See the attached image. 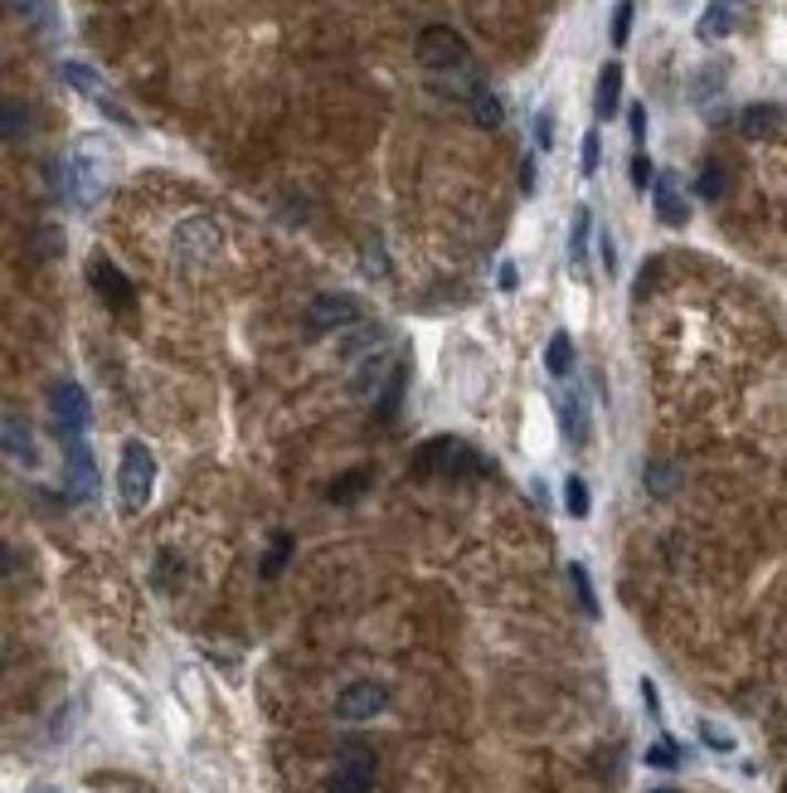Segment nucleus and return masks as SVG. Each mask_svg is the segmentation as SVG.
I'll return each instance as SVG.
<instances>
[{"mask_svg":"<svg viewBox=\"0 0 787 793\" xmlns=\"http://www.w3.org/2000/svg\"><path fill=\"white\" fill-rule=\"evenodd\" d=\"M156 487V458L146 444H127L122 448V468H117V492H122V507L127 511H141L146 497Z\"/></svg>","mask_w":787,"mask_h":793,"instance_id":"f257e3e1","label":"nucleus"},{"mask_svg":"<svg viewBox=\"0 0 787 793\" xmlns=\"http://www.w3.org/2000/svg\"><path fill=\"white\" fill-rule=\"evenodd\" d=\"M370 784H375V754L365 750L360 740L340 745L336 770L326 779V793H370Z\"/></svg>","mask_w":787,"mask_h":793,"instance_id":"f03ea898","label":"nucleus"},{"mask_svg":"<svg viewBox=\"0 0 787 793\" xmlns=\"http://www.w3.org/2000/svg\"><path fill=\"white\" fill-rule=\"evenodd\" d=\"M49 409H54L59 438H78L83 429H88V419H93L88 395H83V385H73V380L49 385Z\"/></svg>","mask_w":787,"mask_h":793,"instance_id":"7ed1b4c3","label":"nucleus"},{"mask_svg":"<svg viewBox=\"0 0 787 793\" xmlns=\"http://www.w3.org/2000/svg\"><path fill=\"white\" fill-rule=\"evenodd\" d=\"M418 59H423L433 73H452V69H466V40L448 24H433V30L418 34Z\"/></svg>","mask_w":787,"mask_h":793,"instance_id":"20e7f679","label":"nucleus"},{"mask_svg":"<svg viewBox=\"0 0 787 793\" xmlns=\"http://www.w3.org/2000/svg\"><path fill=\"white\" fill-rule=\"evenodd\" d=\"M389 706V687L385 681H370V677H360V681H350V687H340V697H336V716L340 721H375L379 711Z\"/></svg>","mask_w":787,"mask_h":793,"instance_id":"39448f33","label":"nucleus"},{"mask_svg":"<svg viewBox=\"0 0 787 793\" xmlns=\"http://www.w3.org/2000/svg\"><path fill=\"white\" fill-rule=\"evenodd\" d=\"M418 468H433V472H486V462L476 458V448L462 444V438H433V444H423Z\"/></svg>","mask_w":787,"mask_h":793,"instance_id":"423d86ee","label":"nucleus"},{"mask_svg":"<svg viewBox=\"0 0 787 793\" xmlns=\"http://www.w3.org/2000/svg\"><path fill=\"white\" fill-rule=\"evenodd\" d=\"M355 322H360V302L346 298V292H322L306 307V326L312 332H340V326H355Z\"/></svg>","mask_w":787,"mask_h":793,"instance_id":"0eeeda50","label":"nucleus"},{"mask_svg":"<svg viewBox=\"0 0 787 793\" xmlns=\"http://www.w3.org/2000/svg\"><path fill=\"white\" fill-rule=\"evenodd\" d=\"M224 234H219L214 219H186V225L176 229V259L186 263H200V259H214Z\"/></svg>","mask_w":787,"mask_h":793,"instance_id":"6e6552de","label":"nucleus"},{"mask_svg":"<svg viewBox=\"0 0 787 793\" xmlns=\"http://www.w3.org/2000/svg\"><path fill=\"white\" fill-rule=\"evenodd\" d=\"M59 73H64V79L73 83V88H83V93H88L93 103H97V107H103V113H107V117H117V122H132V117H127V113H122V107L113 103V93H107V83L97 79L93 69H83V64H73V59H69V64L59 69Z\"/></svg>","mask_w":787,"mask_h":793,"instance_id":"1a4fd4ad","label":"nucleus"},{"mask_svg":"<svg viewBox=\"0 0 787 793\" xmlns=\"http://www.w3.org/2000/svg\"><path fill=\"white\" fill-rule=\"evenodd\" d=\"M6 453L10 462H24V468H34L40 462V453H34V434H30V424H24V414L20 409H6Z\"/></svg>","mask_w":787,"mask_h":793,"instance_id":"9d476101","label":"nucleus"},{"mask_svg":"<svg viewBox=\"0 0 787 793\" xmlns=\"http://www.w3.org/2000/svg\"><path fill=\"white\" fill-rule=\"evenodd\" d=\"M651 195H657V219H661V225L681 229L685 219H691V210H685V195L675 190V176H657V186H651Z\"/></svg>","mask_w":787,"mask_h":793,"instance_id":"9b49d317","label":"nucleus"},{"mask_svg":"<svg viewBox=\"0 0 787 793\" xmlns=\"http://www.w3.org/2000/svg\"><path fill=\"white\" fill-rule=\"evenodd\" d=\"M93 288L103 292V298L113 302V307H127V302H132V283H127V278H122L107 259H97V263H93Z\"/></svg>","mask_w":787,"mask_h":793,"instance_id":"f8f14e48","label":"nucleus"},{"mask_svg":"<svg viewBox=\"0 0 787 793\" xmlns=\"http://www.w3.org/2000/svg\"><path fill=\"white\" fill-rule=\"evenodd\" d=\"M783 127V113L773 103H754V107H744V117H739V132L744 137H773V132Z\"/></svg>","mask_w":787,"mask_h":793,"instance_id":"ddd939ff","label":"nucleus"},{"mask_svg":"<svg viewBox=\"0 0 787 793\" xmlns=\"http://www.w3.org/2000/svg\"><path fill=\"white\" fill-rule=\"evenodd\" d=\"M734 20H739V6L734 0H715L705 10V20H700V40H724L734 30Z\"/></svg>","mask_w":787,"mask_h":793,"instance_id":"4468645a","label":"nucleus"},{"mask_svg":"<svg viewBox=\"0 0 787 793\" xmlns=\"http://www.w3.org/2000/svg\"><path fill=\"white\" fill-rule=\"evenodd\" d=\"M618 97H622V64H602V73H598V97H594L598 117H612V113H618Z\"/></svg>","mask_w":787,"mask_h":793,"instance_id":"2eb2a0df","label":"nucleus"},{"mask_svg":"<svg viewBox=\"0 0 787 793\" xmlns=\"http://www.w3.org/2000/svg\"><path fill=\"white\" fill-rule=\"evenodd\" d=\"M472 117H476V127H501V103H496V93L482 88V83H472Z\"/></svg>","mask_w":787,"mask_h":793,"instance_id":"dca6fc26","label":"nucleus"},{"mask_svg":"<svg viewBox=\"0 0 787 793\" xmlns=\"http://www.w3.org/2000/svg\"><path fill=\"white\" fill-rule=\"evenodd\" d=\"M545 365H549V375H555V380H564V375L574 371V341L569 336H549V346H545Z\"/></svg>","mask_w":787,"mask_h":793,"instance_id":"f3484780","label":"nucleus"},{"mask_svg":"<svg viewBox=\"0 0 787 793\" xmlns=\"http://www.w3.org/2000/svg\"><path fill=\"white\" fill-rule=\"evenodd\" d=\"M564 575H569V589H574V599H579V608L588 618H598V599H594V584H588V570L579 565V560H569Z\"/></svg>","mask_w":787,"mask_h":793,"instance_id":"a211bd4d","label":"nucleus"},{"mask_svg":"<svg viewBox=\"0 0 787 793\" xmlns=\"http://www.w3.org/2000/svg\"><path fill=\"white\" fill-rule=\"evenodd\" d=\"M69 468H73V478H78L83 492H93V453L78 444V438H69Z\"/></svg>","mask_w":787,"mask_h":793,"instance_id":"6ab92c4d","label":"nucleus"},{"mask_svg":"<svg viewBox=\"0 0 787 793\" xmlns=\"http://www.w3.org/2000/svg\"><path fill=\"white\" fill-rule=\"evenodd\" d=\"M724 186H730V170H724L720 161H705V170H700V195H705V200H720L724 195Z\"/></svg>","mask_w":787,"mask_h":793,"instance_id":"aec40b11","label":"nucleus"},{"mask_svg":"<svg viewBox=\"0 0 787 793\" xmlns=\"http://www.w3.org/2000/svg\"><path fill=\"white\" fill-rule=\"evenodd\" d=\"M588 205H579V210H574V239H569V259L574 263H584V253H588Z\"/></svg>","mask_w":787,"mask_h":793,"instance_id":"412c9836","label":"nucleus"},{"mask_svg":"<svg viewBox=\"0 0 787 793\" xmlns=\"http://www.w3.org/2000/svg\"><path fill=\"white\" fill-rule=\"evenodd\" d=\"M10 10L15 15H24V20H34V24H54V10H49V0H10Z\"/></svg>","mask_w":787,"mask_h":793,"instance_id":"4be33fe9","label":"nucleus"},{"mask_svg":"<svg viewBox=\"0 0 787 793\" xmlns=\"http://www.w3.org/2000/svg\"><path fill=\"white\" fill-rule=\"evenodd\" d=\"M564 507H569V517H588V487H584V478H569L564 482Z\"/></svg>","mask_w":787,"mask_h":793,"instance_id":"5701e85b","label":"nucleus"},{"mask_svg":"<svg viewBox=\"0 0 787 793\" xmlns=\"http://www.w3.org/2000/svg\"><path fill=\"white\" fill-rule=\"evenodd\" d=\"M564 434L574 438V444H584L588 438V424H584V405L569 395V405H564Z\"/></svg>","mask_w":787,"mask_h":793,"instance_id":"b1692460","label":"nucleus"},{"mask_svg":"<svg viewBox=\"0 0 787 793\" xmlns=\"http://www.w3.org/2000/svg\"><path fill=\"white\" fill-rule=\"evenodd\" d=\"M365 482H370L365 472H350V478H336V482H330V502H355Z\"/></svg>","mask_w":787,"mask_h":793,"instance_id":"393cba45","label":"nucleus"},{"mask_svg":"<svg viewBox=\"0 0 787 793\" xmlns=\"http://www.w3.org/2000/svg\"><path fill=\"white\" fill-rule=\"evenodd\" d=\"M632 0H618V10H612V44H627V34H632Z\"/></svg>","mask_w":787,"mask_h":793,"instance_id":"a878e982","label":"nucleus"},{"mask_svg":"<svg viewBox=\"0 0 787 793\" xmlns=\"http://www.w3.org/2000/svg\"><path fill=\"white\" fill-rule=\"evenodd\" d=\"M647 764H651V770H675V764H681V750H675L671 740H661V745L647 750Z\"/></svg>","mask_w":787,"mask_h":793,"instance_id":"bb28decb","label":"nucleus"},{"mask_svg":"<svg viewBox=\"0 0 787 793\" xmlns=\"http://www.w3.org/2000/svg\"><path fill=\"white\" fill-rule=\"evenodd\" d=\"M642 478H647V487H651V492H657V497H671V487H675V472H671V468H661V462H651V468L642 472Z\"/></svg>","mask_w":787,"mask_h":793,"instance_id":"cd10ccee","label":"nucleus"},{"mask_svg":"<svg viewBox=\"0 0 787 793\" xmlns=\"http://www.w3.org/2000/svg\"><path fill=\"white\" fill-rule=\"evenodd\" d=\"M24 127H30V113L20 103H6V142H20Z\"/></svg>","mask_w":787,"mask_h":793,"instance_id":"c85d7f7f","label":"nucleus"},{"mask_svg":"<svg viewBox=\"0 0 787 793\" xmlns=\"http://www.w3.org/2000/svg\"><path fill=\"white\" fill-rule=\"evenodd\" d=\"M632 186H637V190H647V186H657V170H651V161H647V156H642V152H637V156H632Z\"/></svg>","mask_w":787,"mask_h":793,"instance_id":"c756f323","label":"nucleus"},{"mask_svg":"<svg viewBox=\"0 0 787 793\" xmlns=\"http://www.w3.org/2000/svg\"><path fill=\"white\" fill-rule=\"evenodd\" d=\"M700 740H705V745H710V750H734V740H730V735H724V730H720V726H710V721H700Z\"/></svg>","mask_w":787,"mask_h":793,"instance_id":"7c9ffc66","label":"nucleus"},{"mask_svg":"<svg viewBox=\"0 0 787 793\" xmlns=\"http://www.w3.org/2000/svg\"><path fill=\"white\" fill-rule=\"evenodd\" d=\"M287 551H292V535H277L273 555H267V565H263V575H277V570H282V560H287Z\"/></svg>","mask_w":787,"mask_h":793,"instance_id":"2f4dec72","label":"nucleus"},{"mask_svg":"<svg viewBox=\"0 0 787 793\" xmlns=\"http://www.w3.org/2000/svg\"><path fill=\"white\" fill-rule=\"evenodd\" d=\"M598 152H602L598 132H588V137H584V176H594V170H598Z\"/></svg>","mask_w":787,"mask_h":793,"instance_id":"473e14b6","label":"nucleus"},{"mask_svg":"<svg viewBox=\"0 0 787 793\" xmlns=\"http://www.w3.org/2000/svg\"><path fill=\"white\" fill-rule=\"evenodd\" d=\"M535 186H539V166L531 161V156H525V166H521V190L535 195Z\"/></svg>","mask_w":787,"mask_h":793,"instance_id":"72a5a7b5","label":"nucleus"},{"mask_svg":"<svg viewBox=\"0 0 787 793\" xmlns=\"http://www.w3.org/2000/svg\"><path fill=\"white\" fill-rule=\"evenodd\" d=\"M627 127H632V142H642L647 137V107H632V113H627Z\"/></svg>","mask_w":787,"mask_h":793,"instance_id":"f704fd0d","label":"nucleus"},{"mask_svg":"<svg viewBox=\"0 0 787 793\" xmlns=\"http://www.w3.org/2000/svg\"><path fill=\"white\" fill-rule=\"evenodd\" d=\"M598 253H602V268H608V273H618V249H612V239H608V234L598 239Z\"/></svg>","mask_w":787,"mask_h":793,"instance_id":"c9c22d12","label":"nucleus"},{"mask_svg":"<svg viewBox=\"0 0 787 793\" xmlns=\"http://www.w3.org/2000/svg\"><path fill=\"white\" fill-rule=\"evenodd\" d=\"M535 142H539V146H555V132H549V113H539V117H535Z\"/></svg>","mask_w":787,"mask_h":793,"instance_id":"e433bc0d","label":"nucleus"},{"mask_svg":"<svg viewBox=\"0 0 787 793\" xmlns=\"http://www.w3.org/2000/svg\"><path fill=\"white\" fill-rule=\"evenodd\" d=\"M642 706H647L651 716H661V697H657V687H651L647 677H642Z\"/></svg>","mask_w":787,"mask_h":793,"instance_id":"4c0bfd02","label":"nucleus"},{"mask_svg":"<svg viewBox=\"0 0 787 793\" xmlns=\"http://www.w3.org/2000/svg\"><path fill=\"white\" fill-rule=\"evenodd\" d=\"M651 793H675V789H651Z\"/></svg>","mask_w":787,"mask_h":793,"instance_id":"58836bf2","label":"nucleus"}]
</instances>
